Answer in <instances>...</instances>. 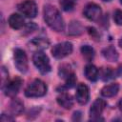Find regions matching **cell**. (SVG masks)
<instances>
[{
    "label": "cell",
    "instance_id": "cell-1",
    "mask_svg": "<svg viewBox=\"0 0 122 122\" xmlns=\"http://www.w3.org/2000/svg\"><path fill=\"white\" fill-rule=\"evenodd\" d=\"M44 19L47 25L55 31H63L65 29V22L63 17L61 16L59 10L51 6L46 5L44 7Z\"/></svg>",
    "mask_w": 122,
    "mask_h": 122
},
{
    "label": "cell",
    "instance_id": "cell-2",
    "mask_svg": "<svg viewBox=\"0 0 122 122\" xmlns=\"http://www.w3.org/2000/svg\"><path fill=\"white\" fill-rule=\"evenodd\" d=\"M47 92V85L40 79H35L25 89V95L28 97H41Z\"/></svg>",
    "mask_w": 122,
    "mask_h": 122
},
{
    "label": "cell",
    "instance_id": "cell-3",
    "mask_svg": "<svg viewBox=\"0 0 122 122\" xmlns=\"http://www.w3.org/2000/svg\"><path fill=\"white\" fill-rule=\"evenodd\" d=\"M32 61H33L34 66L38 69V71L41 73L45 74L51 71V64H50L49 57L43 51H36L32 56Z\"/></svg>",
    "mask_w": 122,
    "mask_h": 122
},
{
    "label": "cell",
    "instance_id": "cell-4",
    "mask_svg": "<svg viewBox=\"0 0 122 122\" xmlns=\"http://www.w3.org/2000/svg\"><path fill=\"white\" fill-rule=\"evenodd\" d=\"M72 52V44L71 42H61L53 46L51 54L54 58L61 59Z\"/></svg>",
    "mask_w": 122,
    "mask_h": 122
},
{
    "label": "cell",
    "instance_id": "cell-5",
    "mask_svg": "<svg viewBox=\"0 0 122 122\" xmlns=\"http://www.w3.org/2000/svg\"><path fill=\"white\" fill-rule=\"evenodd\" d=\"M14 65L16 69L21 72H26L28 71V57L26 52L21 49H16L13 54Z\"/></svg>",
    "mask_w": 122,
    "mask_h": 122
},
{
    "label": "cell",
    "instance_id": "cell-6",
    "mask_svg": "<svg viewBox=\"0 0 122 122\" xmlns=\"http://www.w3.org/2000/svg\"><path fill=\"white\" fill-rule=\"evenodd\" d=\"M18 10L29 18H34L37 14V6L33 0H25L18 5Z\"/></svg>",
    "mask_w": 122,
    "mask_h": 122
},
{
    "label": "cell",
    "instance_id": "cell-7",
    "mask_svg": "<svg viewBox=\"0 0 122 122\" xmlns=\"http://www.w3.org/2000/svg\"><path fill=\"white\" fill-rule=\"evenodd\" d=\"M21 85H22V80L19 77H16L11 81L7 82V84L3 87L4 93L9 97H14L18 93Z\"/></svg>",
    "mask_w": 122,
    "mask_h": 122
},
{
    "label": "cell",
    "instance_id": "cell-8",
    "mask_svg": "<svg viewBox=\"0 0 122 122\" xmlns=\"http://www.w3.org/2000/svg\"><path fill=\"white\" fill-rule=\"evenodd\" d=\"M83 13H84L85 17L88 18L89 20L95 21L101 17L102 10L98 5H96L94 3H90L84 8Z\"/></svg>",
    "mask_w": 122,
    "mask_h": 122
},
{
    "label": "cell",
    "instance_id": "cell-9",
    "mask_svg": "<svg viewBox=\"0 0 122 122\" xmlns=\"http://www.w3.org/2000/svg\"><path fill=\"white\" fill-rule=\"evenodd\" d=\"M106 101L102 98H97L92 105L91 109H90V116L92 117V119H98L99 116L101 115V113L103 112V111L106 108Z\"/></svg>",
    "mask_w": 122,
    "mask_h": 122
},
{
    "label": "cell",
    "instance_id": "cell-10",
    "mask_svg": "<svg viewBox=\"0 0 122 122\" xmlns=\"http://www.w3.org/2000/svg\"><path fill=\"white\" fill-rule=\"evenodd\" d=\"M75 99L81 105H85L88 103L90 99V91L85 84L81 83L77 86L75 92Z\"/></svg>",
    "mask_w": 122,
    "mask_h": 122
},
{
    "label": "cell",
    "instance_id": "cell-11",
    "mask_svg": "<svg viewBox=\"0 0 122 122\" xmlns=\"http://www.w3.org/2000/svg\"><path fill=\"white\" fill-rule=\"evenodd\" d=\"M50 45V42L47 38H43V37H36L33 38L32 40L30 41L29 43V48L31 51H40L44 49H47Z\"/></svg>",
    "mask_w": 122,
    "mask_h": 122
},
{
    "label": "cell",
    "instance_id": "cell-12",
    "mask_svg": "<svg viewBox=\"0 0 122 122\" xmlns=\"http://www.w3.org/2000/svg\"><path fill=\"white\" fill-rule=\"evenodd\" d=\"M57 103L61 107H63L67 110H70L73 106V99L71 94H69L67 92H62L61 94H59L57 96Z\"/></svg>",
    "mask_w": 122,
    "mask_h": 122
},
{
    "label": "cell",
    "instance_id": "cell-13",
    "mask_svg": "<svg viewBox=\"0 0 122 122\" xmlns=\"http://www.w3.org/2000/svg\"><path fill=\"white\" fill-rule=\"evenodd\" d=\"M84 74L90 81H96L99 77V71L94 65L88 64L84 69Z\"/></svg>",
    "mask_w": 122,
    "mask_h": 122
},
{
    "label": "cell",
    "instance_id": "cell-14",
    "mask_svg": "<svg viewBox=\"0 0 122 122\" xmlns=\"http://www.w3.org/2000/svg\"><path fill=\"white\" fill-rule=\"evenodd\" d=\"M24 24H25V21L23 16L18 13H12L9 18V25L14 30L21 29L24 26Z\"/></svg>",
    "mask_w": 122,
    "mask_h": 122
},
{
    "label": "cell",
    "instance_id": "cell-15",
    "mask_svg": "<svg viewBox=\"0 0 122 122\" xmlns=\"http://www.w3.org/2000/svg\"><path fill=\"white\" fill-rule=\"evenodd\" d=\"M119 91V85L117 83H112L110 85H106L101 90V94L104 97H112L117 94Z\"/></svg>",
    "mask_w": 122,
    "mask_h": 122
},
{
    "label": "cell",
    "instance_id": "cell-16",
    "mask_svg": "<svg viewBox=\"0 0 122 122\" xmlns=\"http://www.w3.org/2000/svg\"><path fill=\"white\" fill-rule=\"evenodd\" d=\"M102 54H103L104 58L107 59L108 61L115 62V61L118 60V52H117V51L112 46H110V47L105 48L102 51Z\"/></svg>",
    "mask_w": 122,
    "mask_h": 122
},
{
    "label": "cell",
    "instance_id": "cell-17",
    "mask_svg": "<svg viewBox=\"0 0 122 122\" xmlns=\"http://www.w3.org/2000/svg\"><path fill=\"white\" fill-rule=\"evenodd\" d=\"M10 111L13 114H16V115H19L23 112L24 111V104L23 102L18 99V98H13L10 102Z\"/></svg>",
    "mask_w": 122,
    "mask_h": 122
},
{
    "label": "cell",
    "instance_id": "cell-18",
    "mask_svg": "<svg viewBox=\"0 0 122 122\" xmlns=\"http://www.w3.org/2000/svg\"><path fill=\"white\" fill-rule=\"evenodd\" d=\"M82 55L84 56L85 59H87L88 61H91L93 59L94 57V50L92 49V47L89 46V45H83L80 49Z\"/></svg>",
    "mask_w": 122,
    "mask_h": 122
},
{
    "label": "cell",
    "instance_id": "cell-19",
    "mask_svg": "<svg viewBox=\"0 0 122 122\" xmlns=\"http://www.w3.org/2000/svg\"><path fill=\"white\" fill-rule=\"evenodd\" d=\"M83 30L82 26L77 21H72L69 26V34L71 35H79Z\"/></svg>",
    "mask_w": 122,
    "mask_h": 122
},
{
    "label": "cell",
    "instance_id": "cell-20",
    "mask_svg": "<svg viewBox=\"0 0 122 122\" xmlns=\"http://www.w3.org/2000/svg\"><path fill=\"white\" fill-rule=\"evenodd\" d=\"M60 5L65 11H71L74 8V0H60Z\"/></svg>",
    "mask_w": 122,
    "mask_h": 122
},
{
    "label": "cell",
    "instance_id": "cell-21",
    "mask_svg": "<svg viewBox=\"0 0 122 122\" xmlns=\"http://www.w3.org/2000/svg\"><path fill=\"white\" fill-rule=\"evenodd\" d=\"M113 73H112V71L110 69V68H103L101 70V78L104 80V81H107L111 78H112L113 76Z\"/></svg>",
    "mask_w": 122,
    "mask_h": 122
},
{
    "label": "cell",
    "instance_id": "cell-22",
    "mask_svg": "<svg viewBox=\"0 0 122 122\" xmlns=\"http://www.w3.org/2000/svg\"><path fill=\"white\" fill-rule=\"evenodd\" d=\"M76 83V77L73 72H71L66 77V87L67 88H72Z\"/></svg>",
    "mask_w": 122,
    "mask_h": 122
},
{
    "label": "cell",
    "instance_id": "cell-23",
    "mask_svg": "<svg viewBox=\"0 0 122 122\" xmlns=\"http://www.w3.org/2000/svg\"><path fill=\"white\" fill-rule=\"evenodd\" d=\"M71 72H72V71H71V68H70L69 65H63L59 69V75H60V77L66 78Z\"/></svg>",
    "mask_w": 122,
    "mask_h": 122
},
{
    "label": "cell",
    "instance_id": "cell-24",
    "mask_svg": "<svg viewBox=\"0 0 122 122\" xmlns=\"http://www.w3.org/2000/svg\"><path fill=\"white\" fill-rule=\"evenodd\" d=\"M8 78H9V73H8V71H6V68H5V67H2V69H1V83H2V89H3V87L7 84Z\"/></svg>",
    "mask_w": 122,
    "mask_h": 122
},
{
    "label": "cell",
    "instance_id": "cell-25",
    "mask_svg": "<svg viewBox=\"0 0 122 122\" xmlns=\"http://www.w3.org/2000/svg\"><path fill=\"white\" fill-rule=\"evenodd\" d=\"M113 19L114 22L118 25V26H122V10H116L113 15Z\"/></svg>",
    "mask_w": 122,
    "mask_h": 122
},
{
    "label": "cell",
    "instance_id": "cell-26",
    "mask_svg": "<svg viewBox=\"0 0 122 122\" xmlns=\"http://www.w3.org/2000/svg\"><path fill=\"white\" fill-rule=\"evenodd\" d=\"M13 120V118L12 117H10V116H7L5 113H2V115H1V121H3V122H8V121H12Z\"/></svg>",
    "mask_w": 122,
    "mask_h": 122
},
{
    "label": "cell",
    "instance_id": "cell-27",
    "mask_svg": "<svg viewBox=\"0 0 122 122\" xmlns=\"http://www.w3.org/2000/svg\"><path fill=\"white\" fill-rule=\"evenodd\" d=\"M88 30H89V33L91 35H92V36H95V35L97 36L98 35V33H97V31H96V30L94 28H89Z\"/></svg>",
    "mask_w": 122,
    "mask_h": 122
},
{
    "label": "cell",
    "instance_id": "cell-28",
    "mask_svg": "<svg viewBox=\"0 0 122 122\" xmlns=\"http://www.w3.org/2000/svg\"><path fill=\"white\" fill-rule=\"evenodd\" d=\"M118 107H119V109L122 111V98L119 100V102H118Z\"/></svg>",
    "mask_w": 122,
    "mask_h": 122
},
{
    "label": "cell",
    "instance_id": "cell-29",
    "mask_svg": "<svg viewBox=\"0 0 122 122\" xmlns=\"http://www.w3.org/2000/svg\"><path fill=\"white\" fill-rule=\"evenodd\" d=\"M118 45L122 48V38H121V39H119V41H118Z\"/></svg>",
    "mask_w": 122,
    "mask_h": 122
},
{
    "label": "cell",
    "instance_id": "cell-30",
    "mask_svg": "<svg viewBox=\"0 0 122 122\" xmlns=\"http://www.w3.org/2000/svg\"><path fill=\"white\" fill-rule=\"evenodd\" d=\"M102 1H106L107 2V1H111V0H102Z\"/></svg>",
    "mask_w": 122,
    "mask_h": 122
},
{
    "label": "cell",
    "instance_id": "cell-31",
    "mask_svg": "<svg viewBox=\"0 0 122 122\" xmlns=\"http://www.w3.org/2000/svg\"><path fill=\"white\" fill-rule=\"evenodd\" d=\"M120 3H121V4H122V0H120Z\"/></svg>",
    "mask_w": 122,
    "mask_h": 122
},
{
    "label": "cell",
    "instance_id": "cell-32",
    "mask_svg": "<svg viewBox=\"0 0 122 122\" xmlns=\"http://www.w3.org/2000/svg\"><path fill=\"white\" fill-rule=\"evenodd\" d=\"M74 1H75V0H74Z\"/></svg>",
    "mask_w": 122,
    "mask_h": 122
}]
</instances>
